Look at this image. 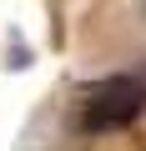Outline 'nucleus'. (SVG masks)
Returning a JSON list of instances; mask_svg holds the SVG:
<instances>
[{
    "label": "nucleus",
    "instance_id": "obj_1",
    "mask_svg": "<svg viewBox=\"0 0 146 151\" xmlns=\"http://www.w3.org/2000/svg\"><path fill=\"white\" fill-rule=\"evenodd\" d=\"M146 106V86L131 81V76H111V81H96L81 91V121L86 126H126L131 116H141Z\"/></svg>",
    "mask_w": 146,
    "mask_h": 151
}]
</instances>
